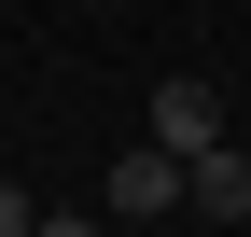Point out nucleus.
Wrapping results in <instances>:
<instances>
[{
  "label": "nucleus",
  "mask_w": 251,
  "mask_h": 237,
  "mask_svg": "<svg viewBox=\"0 0 251 237\" xmlns=\"http://www.w3.org/2000/svg\"><path fill=\"white\" fill-rule=\"evenodd\" d=\"M140 112H153V154H209V140H224V98H209L196 70H168Z\"/></svg>",
  "instance_id": "1"
},
{
  "label": "nucleus",
  "mask_w": 251,
  "mask_h": 237,
  "mask_svg": "<svg viewBox=\"0 0 251 237\" xmlns=\"http://www.w3.org/2000/svg\"><path fill=\"white\" fill-rule=\"evenodd\" d=\"M181 210H209V223H251V154H237V140L181 154Z\"/></svg>",
  "instance_id": "2"
},
{
  "label": "nucleus",
  "mask_w": 251,
  "mask_h": 237,
  "mask_svg": "<svg viewBox=\"0 0 251 237\" xmlns=\"http://www.w3.org/2000/svg\"><path fill=\"white\" fill-rule=\"evenodd\" d=\"M112 210H126V223L181 210V154H153V140H140V154H112Z\"/></svg>",
  "instance_id": "3"
},
{
  "label": "nucleus",
  "mask_w": 251,
  "mask_h": 237,
  "mask_svg": "<svg viewBox=\"0 0 251 237\" xmlns=\"http://www.w3.org/2000/svg\"><path fill=\"white\" fill-rule=\"evenodd\" d=\"M28 223H42V195H28V182H0V237H28Z\"/></svg>",
  "instance_id": "4"
},
{
  "label": "nucleus",
  "mask_w": 251,
  "mask_h": 237,
  "mask_svg": "<svg viewBox=\"0 0 251 237\" xmlns=\"http://www.w3.org/2000/svg\"><path fill=\"white\" fill-rule=\"evenodd\" d=\"M28 237H112V223H98V210H42Z\"/></svg>",
  "instance_id": "5"
}]
</instances>
